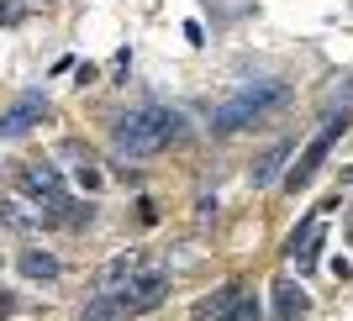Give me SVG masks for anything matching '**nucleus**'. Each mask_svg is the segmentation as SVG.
<instances>
[{"label": "nucleus", "instance_id": "nucleus-1", "mask_svg": "<svg viewBox=\"0 0 353 321\" xmlns=\"http://www.w3.org/2000/svg\"><path fill=\"white\" fill-rule=\"evenodd\" d=\"M179 137H185V116L169 111V105H137V111L117 116V127H111V147L121 158H153Z\"/></svg>", "mask_w": 353, "mask_h": 321}, {"label": "nucleus", "instance_id": "nucleus-2", "mask_svg": "<svg viewBox=\"0 0 353 321\" xmlns=\"http://www.w3.org/2000/svg\"><path fill=\"white\" fill-rule=\"evenodd\" d=\"M290 101V85L285 79H248V85H237V95H227V101L211 111V132L216 137H232V132H243L248 121H264L274 105Z\"/></svg>", "mask_w": 353, "mask_h": 321}, {"label": "nucleus", "instance_id": "nucleus-3", "mask_svg": "<svg viewBox=\"0 0 353 321\" xmlns=\"http://www.w3.org/2000/svg\"><path fill=\"white\" fill-rule=\"evenodd\" d=\"M348 121H353V105H343V111H332V116L322 121V132H316V137H311V143L295 153V163L285 169V190H306L311 179L322 174L327 153H332V143H338L343 132H348Z\"/></svg>", "mask_w": 353, "mask_h": 321}, {"label": "nucleus", "instance_id": "nucleus-4", "mask_svg": "<svg viewBox=\"0 0 353 321\" xmlns=\"http://www.w3.org/2000/svg\"><path fill=\"white\" fill-rule=\"evenodd\" d=\"M190 316L195 321H253L259 316V300L248 295V284H221V290H211L206 300H195Z\"/></svg>", "mask_w": 353, "mask_h": 321}, {"label": "nucleus", "instance_id": "nucleus-5", "mask_svg": "<svg viewBox=\"0 0 353 321\" xmlns=\"http://www.w3.org/2000/svg\"><path fill=\"white\" fill-rule=\"evenodd\" d=\"M16 185H21L27 195H37L48 216H59V205L69 200V195H63V179H59V169H53V163H27V169L16 174Z\"/></svg>", "mask_w": 353, "mask_h": 321}, {"label": "nucleus", "instance_id": "nucleus-6", "mask_svg": "<svg viewBox=\"0 0 353 321\" xmlns=\"http://www.w3.org/2000/svg\"><path fill=\"white\" fill-rule=\"evenodd\" d=\"M163 295H169V274L163 269H148V274H137L127 290H121V306H127V316H143V311L163 306Z\"/></svg>", "mask_w": 353, "mask_h": 321}, {"label": "nucleus", "instance_id": "nucleus-7", "mask_svg": "<svg viewBox=\"0 0 353 321\" xmlns=\"http://www.w3.org/2000/svg\"><path fill=\"white\" fill-rule=\"evenodd\" d=\"M43 116H48V101H43V95H21V101L0 116V137H27Z\"/></svg>", "mask_w": 353, "mask_h": 321}, {"label": "nucleus", "instance_id": "nucleus-8", "mask_svg": "<svg viewBox=\"0 0 353 321\" xmlns=\"http://www.w3.org/2000/svg\"><path fill=\"white\" fill-rule=\"evenodd\" d=\"M295 153V143H274V147H264L259 158H253V169H248V185L253 190H269L274 179H285V158Z\"/></svg>", "mask_w": 353, "mask_h": 321}, {"label": "nucleus", "instance_id": "nucleus-9", "mask_svg": "<svg viewBox=\"0 0 353 321\" xmlns=\"http://www.w3.org/2000/svg\"><path fill=\"white\" fill-rule=\"evenodd\" d=\"M0 221H6V227H11V232H21V237H32V232H43L48 221V211L43 205H37V211H32L27 200H0Z\"/></svg>", "mask_w": 353, "mask_h": 321}, {"label": "nucleus", "instance_id": "nucleus-10", "mask_svg": "<svg viewBox=\"0 0 353 321\" xmlns=\"http://www.w3.org/2000/svg\"><path fill=\"white\" fill-rule=\"evenodd\" d=\"M143 274V263H137V253H117V258L101 269V295H121L132 279Z\"/></svg>", "mask_w": 353, "mask_h": 321}, {"label": "nucleus", "instance_id": "nucleus-11", "mask_svg": "<svg viewBox=\"0 0 353 321\" xmlns=\"http://www.w3.org/2000/svg\"><path fill=\"white\" fill-rule=\"evenodd\" d=\"M21 274L48 284V279H59V258H53L48 248H27V253H21Z\"/></svg>", "mask_w": 353, "mask_h": 321}, {"label": "nucleus", "instance_id": "nucleus-12", "mask_svg": "<svg viewBox=\"0 0 353 321\" xmlns=\"http://www.w3.org/2000/svg\"><path fill=\"white\" fill-rule=\"evenodd\" d=\"M79 321H127V306H121V295H101L95 290V300L79 311Z\"/></svg>", "mask_w": 353, "mask_h": 321}, {"label": "nucleus", "instance_id": "nucleus-13", "mask_svg": "<svg viewBox=\"0 0 353 321\" xmlns=\"http://www.w3.org/2000/svg\"><path fill=\"white\" fill-rule=\"evenodd\" d=\"M274 300H280V321H301V316H306V295L295 290L290 279H280V284H274Z\"/></svg>", "mask_w": 353, "mask_h": 321}, {"label": "nucleus", "instance_id": "nucleus-14", "mask_svg": "<svg viewBox=\"0 0 353 321\" xmlns=\"http://www.w3.org/2000/svg\"><path fill=\"white\" fill-rule=\"evenodd\" d=\"M74 179H79L85 190H101V185H105V179H101V169H90V163H79V174H74Z\"/></svg>", "mask_w": 353, "mask_h": 321}, {"label": "nucleus", "instance_id": "nucleus-15", "mask_svg": "<svg viewBox=\"0 0 353 321\" xmlns=\"http://www.w3.org/2000/svg\"><path fill=\"white\" fill-rule=\"evenodd\" d=\"M11 311H16V295H11V290H0V316H11Z\"/></svg>", "mask_w": 353, "mask_h": 321}, {"label": "nucleus", "instance_id": "nucleus-16", "mask_svg": "<svg viewBox=\"0 0 353 321\" xmlns=\"http://www.w3.org/2000/svg\"><path fill=\"white\" fill-rule=\"evenodd\" d=\"M348 248H353V211H348Z\"/></svg>", "mask_w": 353, "mask_h": 321}, {"label": "nucleus", "instance_id": "nucleus-17", "mask_svg": "<svg viewBox=\"0 0 353 321\" xmlns=\"http://www.w3.org/2000/svg\"><path fill=\"white\" fill-rule=\"evenodd\" d=\"M43 6H53V0H43Z\"/></svg>", "mask_w": 353, "mask_h": 321}]
</instances>
